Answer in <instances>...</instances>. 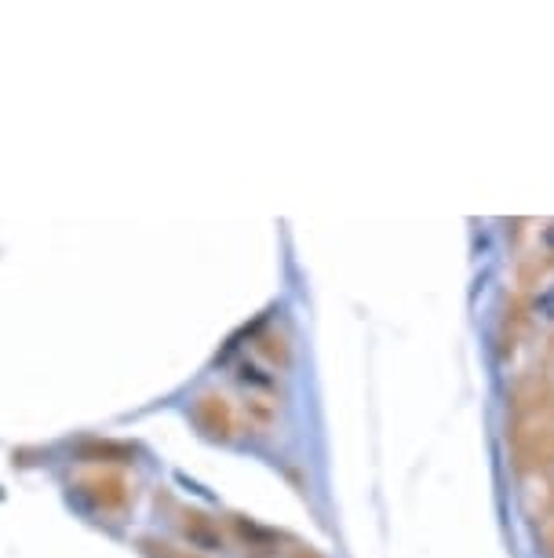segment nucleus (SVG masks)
<instances>
[{
  "label": "nucleus",
  "mask_w": 554,
  "mask_h": 558,
  "mask_svg": "<svg viewBox=\"0 0 554 558\" xmlns=\"http://www.w3.org/2000/svg\"><path fill=\"white\" fill-rule=\"evenodd\" d=\"M526 314L537 329H554V281H547V286H540L537 292H532Z\"/></svg>",
  "instance_id": "1"
},
{
  "label": "nucleus",
  "mask_w": 554,
  "mask_h": 558,
  "mask_svg": "<svg viewBox=\"0 0 554 558\" xmlns=\"http://www.w3.org/2000/svg\"><path fill=\"white\" fill-rule=\"evenodd\" d=\"M540 241H543V248H547V252H551V256H554V223H547V227H543V234H540Z\"/></svg>",
  "instance_id": "2"
},
{
  "label": "nucleus",
  "mask_w": 554,
  "mask_h": 558,
  "mask_svg": "<svg viewBox=\"0 0 554 558\" xmlns=\"http://www.w3.org/2000/svg\"><path fill=\"white\" fill-rule=\"evenodd\" d=\"M551 380H554V354H551Z\"/></svg>",
  "instance_id": "3"
}]
</instances>
